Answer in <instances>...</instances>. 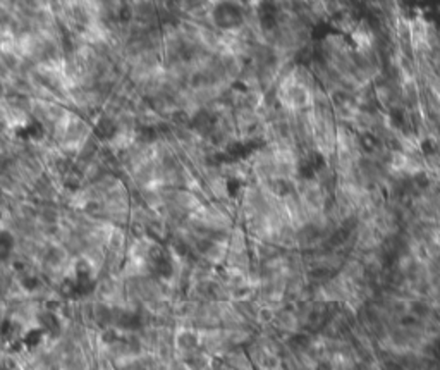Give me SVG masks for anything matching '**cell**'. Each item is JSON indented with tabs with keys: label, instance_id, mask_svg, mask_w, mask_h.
I'll return each instance as SVG.
<instances>
[{
	"label": "cell",
	"instance_id": "obj_1",
	"mask_svg": "<svg viewBox=\"0 0 440 370\" xmlns=\"http://www.w3.org/2000/svg\"><path fill=\"white\" fill-rule=\"evenodd\" d=\"M354 227H356V219H348L342 226L339 227L337 231L334 232L332 236H330V241H329V243H330V245H334V246H340V245H344V243H346V241H348L349 236H351V232L354 231Z\"/></svg>",
	"mask_w": 440,
	"mask_h": 370
},
{
	"label": "cell",
	"instance_id": "obj_2",
	"mask_svg": "<svg viewBox=\"0 0 440 370\" xmlns=\"http://www.w3.org/2000/svg\"><path fill=\"white\" fill-rule=\"evenodd\" d=\"M151 269L158 277H170L172 276V262L165 255H155L151 257Z\"/></svg>",
	"mask_w": 440,
	"mask_h": 370
},
{
	"label": "cell",
	"instance_id": "obj_3",
	"mask_svg": "<svg viewBox=\"0 0 440 370\" xmlns=\"http://www.w3.org/2000/svg\"><path fill=\"white\" fill-rule=\"evenodd\" d=\"M43 333L45 331L41 329V327H33V329H30L25 334L22 344H25L26 348H36V346L41 343V339H43Z\"/></svg>",
	"mask_w": 440,
	"mask_h": 370
},
{
	"label": "cell",
	"instance_id": "obj_4",
	"mask_svg": "<svg viewBox=\"0 0 440 370\" xmlns=\"http://www.w3.org/2000/svg\"><path fill=\"white\" fill-rule=\"evenodd\" d=\"M14 250V236L9 231H0V260L7 258Z\"/></svg>",
	"mask_w": 440,
	"mask_h": 370
},
{
	"label": "cell",
	"instance_id": "obj_5",
	"mask_svg": "<svg viewBox=\"0 0 440 370\" xmlns=\"http://www.w3.org/2000/svg\"><path fill=\"white\" fill-rule=\"evenodd\" d=\"M40 327L47 333H57L59 331V319L52 312H45L43 315H40Z\"/></svg>",
	"mask_w": 440,
	"mask_h": 370
},
{
	"label": "cell",
	"instance_id": "obj_6",
	"mask_svg": "<svg viewBox=\"0 0 440 370\" xmlns=\"http://www.w3.org/2000/svg\"><path fill=\"white\" fill-rule=\"evenodd\" d=\"M113 131H115V126H113V122H112L110 119H102V121L97 124V135L100 136L102 140L112 138Z\"/></svg>",
	"mask_w": 440,
	"mask_h": 370
},
{
	"label": "cell",
	"instance_id": "obj_7",
	"mask_svg": "<svg viewBox=\"0 0 440 370\" xmlns=\"http://www.w3.org/2000/svg\"><path fill=\"white\" fill-rule=\"evenodd\" d=\"M119 325L124 327V329H138L141 325V319L138 314H124V315H121Z\"/></svg>",
	"mask_w": 440,
	"mask_h": 370
},
{
	"label": "cell",
	"instance_id": "obj_8",
	"mask_svg": "<svg viewBox=\"0 0 440 370\" xmlns=\"http://www.w3.org/2000/svg\"><path fill=\"white\" fill-rule=\"evenodd\" d=\"M16 336V327L11 320H2L0 322V338L4 341H12Z\"/></svg>",
	"mask_w": 440,
	"mask_h": 370
},
{
	"label": "cell",
	"instance_id": "obj_9",
	"mask_svg": "<svg viewBox=\"0 0 440 370\" xmlns=\"http://www.w3.org/2000/svg\"><path fill=\"white\" fill-rule=\"evenodd\" d=\"M177 343H179V346H181V348H184V350H191V348H196L198 339H196V336H195V334L186 333V334H181V336H179Z\"/></svg>",
	"mask_w": 440,
	"mask_h": 370
},
{
	"label": "cell",
	"instance_id": "obj_10",
	"mask_svg": "<svg viewBox=\"0 0 440 370\" xmlns=\"http://www.w3.org/2000/svg\"><path fill=\"white\" fill-rule=\"evenodd\" d=\"M308 276H310L311 279H318V281H321V279L330 277L332 274H330L329 269H313V270H311V272L308 274Z\"/></svg>",
	"mask_w": 440,
	"mask_h": 370
},
{
	"label": "cell",
	"instance_id": "obj_11",
	"mask_svg": "<svg viewBox=\"0 0 440 370\" xmlns=\"http://www.w3.org/2000/svg\"><path fill=\"white\" fill-rule=\"evenodd\" d=\"M291 344L292 346H306L308 344V339H306L305 336H294L291 341Z\"/></svg>",
	"mask_w": 440,
	"mask_h": 370
}]
</instances>
